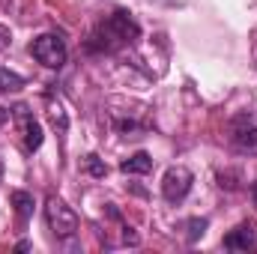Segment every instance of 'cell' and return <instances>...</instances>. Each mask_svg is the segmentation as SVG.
<instances>
[{"label":"cell","instance_id":"1","mask_svg":"<svg viewBox=\"0 0 257 254\" xmlns=\"http://www.w3.org/2000/svg\"><path fill=\"white\" fill-rule=\"evenodd\" d=\"M138 36H141L138 21L128 12H114V15H108L105 21L96 24V30L84 42V48L90 54H111V51H120V48L132 45Z\"/></svg>","mask_w":257,"mask_h":254},{"label":"cell","instance_id":"2","mask_svg":"<svg viewBox=\"0 0 257 254\" xmlns=\"http://www.w3.org/2000/svg\"><path fill=\"white\" fill-rule=\"evenodd\" d=\"M45 221H48V227H51V233L57 239H72L78 233V215H75V209L66 203L63 197H57V194H51L45 200Z\"/></svg>","mask_w":257,"mask_h":254},{"label":"cell","instance_id":"3","mask_svg":"<svg viewBox=\"0 0 257 254\" xmlns=\"http://www.w3.org/2000/svg\"><path fill=\"white\" fill-rule=\"evenodd\" d=\"M30 57L36 60V63H42L45 69H60L66 63V57H69V51H66V42L60 33H39L33 42H30Z\"/></svg>","mask_w":257,"mask_h":254},{"label":"cell","instance_id":"4","mask_svg":"<svg viewBox=\"0 0 257 254\" xmlns=\"http://www.w3.org/2000/svg\"><path fill=\"white\" fill-rule=\"evenodd\" d=\"M230 144L236 153L257 156V117L251 111H242L230 120Z\"/></svg>","mask_w":257,"mask_h":254},{"label":"cell","instance_id":"5","mask_svg":"<svg viewBox=\"0 0 257 254\" xmlns=\"http://www.w3.org/2000/svg\"><path fill=\"white\" fill-rule=\"evenodd\" d=\"M192 183H194V174L183 165H174L165 171V180H162V197L168 203H183L192 191Z\"/></svg>","mask_w":257,"mask_h":254},{"label":"cell","instance_id":"6","mask_svg":"<svg viewBox=\"0 0 257 254\" xmlns=\"http://www.w3.org/2000/svg\"><path fill=\"white\" fill-rule=\"evenodd\" d=\"M12 120H15L18 132H21L24 150H27V153H36V150L42 147V141H45V132L39 126V120L33 117V111H30L27 105H15V108H12Z\"/></svg>","mask_w":257,"mask_h":254},{"label":"cell","instance_id":"7","mask_svg":"<svg viewBox=\"0 0 257 254\" xmlns=\"http://www.w3.org/2000/svg\"><path fill=\"white\" fill-rule=\"evenodd\" d=\"M227 251H251L257 248V221H239L221 242Z\"/></svg>","mask_w":257,"mask_h":254},{"label":"cell","instance_id":"8","mask_svg":"<svg viewBox=\"0 0 257 254\" xmlns=\"http://www.w3.org/2000/svg\"><path fill=\"white\" fill-rule=\"evenodd\" d=\"M120 171L123 174H150L153 171V156L147 150H138L135 156H128L126 162L120 165Z\"/></svg>","mask_w":257,"mask_h":254},{"label":"cell","instance_id":"9","mask_svg":"<svg viewBox=\"0 0 257 254\" xmlns=\"http://www.w3.org/2000/svg\"><path fill=\"white\" fill-rule=\"evenodd\" d=\"M9 200H12V206H15L18 221H21V224H27V221H30V215H33V194H27V191H12V194H9Z\"/></svg>","mask_w":257,"mask_h":254},{"label":"cell","instance_id":"10","mask_svg":"<svg viewBox=\"0 0 257 254\" xmlns=\"http://www.w3.org/2000/svg\"><path fill=\"white\" fill-rule=\"evenodd\" d=\"M48 117H51V126L57 129V135H66V129H69V117H66L60 99L54 102V96H48Z\"/></svg>","mask_w":257,"mask_h":254},{"label":"cell","instance_id":"11","mask_svg":"<svg viewBox=\"0 0 257 254\" xmlns=\"http://www.w3.org/2000/svg\"><path fill=\"white\" fill-rule=\"evenodd\" d=\"M21 87H24V78L18 72H9V69L0 66V93H15Z\"/></svg>","mask_w":257,"mask_h":254},{"label":"cell","instance_id":"12","mask_svg":"<svg viewBox=\"0 0 257 254\" xmlns=\"http://www.w3.org/2000/svg\"><path fill=\"white\" fill-rule=\"evenodd\" d=\"M186 227H189V242H197V239L206 233L209 221H206V218H189V221H186Z\"/></svg>","mask_w":257,"mask_h":254},{"label":"cell","instance_id":"13","mask_svg":"<svg viewBox=\"0 0 257 254\" xmlns=\"http://www.w3.org/2000/svg\"><path fill=\"white\" fill-rule=\"evenodd\" d=\"M87 168H90V174H93V177H105V174H108V165H102V162H99V156H93V153L87 156Z\"/></svg>","mask_w":257,"mask_h":254},{"label":"cell","instance_id":"14","mask_svg":"<svg viewBox=\"0 0 257 254\" xmlns=\"http://www.w3.org/2000/svg\"><path fill=\"white\" fill-rule=\"evenodd\" d=\"M9 39H12L9 27H6V24H0V51H3V48H9Z\"/></svg>","mask_w":257,"mask_h":254},{"label":"cell","instance_id":"15","mask_svg":"<svg viewBox=\"0 0 257 254\" xmlns=\"http://www.w3.org/2000/svg\"><path fill=\"white\" fill-rule=\"evenodd\" d=\"M254 197H257V186H254Z\"/></svg>","mask_w":257,"mask_h":254}]
</instances>
